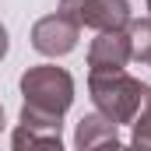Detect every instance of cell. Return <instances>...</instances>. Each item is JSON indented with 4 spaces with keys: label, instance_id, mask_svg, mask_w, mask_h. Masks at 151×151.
Instances as JSON below:
<instances>
[{
    "label": "cell",
    "instance_id": "obj_1",
    "mask_svg": "<svg viewBox=\"0 0 151 151\" xmlns=\"http://www.w3.org/2000/svg\"><path fill=\"white\" fill-rule=\"evenodd\" d=\"M21 127L35 130V134H56L60 137V119L74 102V77L63 67L42 63L21 74Z\"/></svg>",
    "mask_w": 151,
    "mask_h": 151
},
{
    "label": "cell",
    "instance_id": "obj_2",
    "mask_svg": "<svg viewBox=\"0 0 151 151\" xmlns=\"http://www.w3.org/2000/svg\"><path fill=\"white\" fill-rule=\"evenodd\" d=\"M88 91L91 102L102 116H109L116 127L119 123H134L137 113L144 109V102L151 99V88L144 81L130 77L127 70L116 74H88Z\"/></svg>",
    "mask_w": 151,
    "mask_h": 151
},
{
    "label": "cell",
    "instance_id": "obj_3",
    "mask_svg": "<svg viewBox=\"0 0 151 151\" xmlns=\"http://www.w3.org/2000/svg\"><path fill=\"white\" fill-rule=\"evenodd\" d=\"M77 28L95 32H123L130 25V4L127 0H60V11Z\"/></svg>",
    "mask_w": 151,
    "mask_h": 151
},
{
    "label": "cell",
    "instance_id": "obj_4",
    "mask_svg": "<svg viewBox=\"0 0 151 151\" xmlns=\"http://www.w3.org/2000/svg\"><path fill=\"white\" fill-rule=\"evenodd\" d=\"M77 35H81V28H77L74 21H67L63 14H49V18L35 21L32 46H35L42 56H67L77 46Z\"/></svg>",
    "mask_w": 151,
    "mask_h": 151
},
{
    "label": "cell",
    "instance_id": "obj_5",
    "mask_svg": "<svg viewBox=\"0 0 151 151\" xmlns=\"http://www.w3.org/2000/svg\"><path fill=\"white\" fill-rule=\"evenodd\" d=\"M130 63V35L127 32H99L88 49V67L91 74H116Z\"/></svg>",
    "mask_w": 151,
    "mask_h": 151
},
{
    "label": "cell",
    "instance_id": "obj_6",
    "mask_svg": "<svg viewBox=\"0 0 151 151\" xmlns=\"http://www.w3.org/2000/svg\"><path fill=\"white\" fill-rule=\"evenodd\" d=\"M109 141H116V123L102 113L84 116L77 123V130H74V148L77 151H95L102 144H109Z\"/></svg>",
    "mask_w": 151,
    "mask_h": 151
},
{
    "label": "cell",
    "instance_id": "obj_7",
    "mask_svg": "<svg viewBox=\"0 0 151 151\" xmlns=\"http://www.w3.org/2000/svg\"><path fill=\"white\" fill-rule=\"evenodd\" d=\"M11 148L14 151H63L56 134H35L28 127H18L11 134Z\"/></svg>",
    "mask_w": 151,
    "mask_h": 151
},
{
    "label": "cell",
    "instance_id": "obj_8",
    "mask_svg": "<svg viewBox=\"0 0 151 151\" xmlns=\"http://www.w3.org/2000/svg\"><path fill=\"white\" fill-rule=\"evenodd\" d=\"M127 35H130V60L148 63V67H151V18L134 21Z\"/></svg>",
    "mask_w": 151,
    "mask_h": 151
},
{
    "label": "cell",
    "instance_id": "obj_9",
    "mask_svg": "<svg viewBox=\"0 0 151 151\" xmlns=\"http://www.w3.org/2000/svg\"><path fill=\"white\" fill-rule=\"evenodd\" d=\"M95 151H130V148L119 144V141H109V144H102V148H95Z\"/></svg>",
    "mask_w": 151,
    "mask_h": 151
},
{
    "label": "cell",
    "instance_id": "obj_10",
    "mask_svg": "<svg viewBox=\"0 0 151 151\" xmlns=\"http://www.w3.org/2000/svg\"><path fill=\"white\" fill-rule=\"evenodd\" d=\"M4 56H7V28L0 25V60H4Z\"/></svg>",
    "mask_w": 151,
    "mask_h": 151
},
{
    "label": "cell",
    "instance_id": "obj_11",
    "mask_svg": "<svg viewBox=\"0 0 151 151\" xmlns=\"http://www.w3.org/2000/svg\"><path fill=\"white\" fill-rule=\"evenodd\" d=\"M0 127H4V106H0Z\"/></svg>",
    "mask_w": 151,
    "mask_h": 151
},
{
    "label": "cell",
    "instance_id": "obj_12",
    "mask_svg": "<svg viewBox=\"0 0 151 151\" xmlns=\"http://www.w3.org/2000/svg\"><path fill=\"white\" fill-rule=\"evenodd\" d=\"M148 14H151V0H148Z\"/></svg>",
    "mask_w": 151,
    "mask_h": 151
}]
</instances>
